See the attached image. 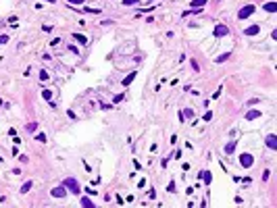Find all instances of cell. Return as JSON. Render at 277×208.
Masks as SVG:
<instances>
[{"instance_id":"4316f807","label":"cell","mask_w":277,"mask_h":208,"mask_svg":"<svg viewBox=\"0 0 277 208\" xmlns=\"http://www.w3.org/2000/svg\"><path fill=\"white\" fill-rule=\"evenodd\" d=\"M192 69H194V71H200V67H198V63H196V60H192Z\"/></svg>"},{"instance_id":"ac0fdd59","label":"cell","mask_w":277,"mask_h":208,"mask_svg":"<svg viewBox=\"0 0 277 208\" xmlns=\"http://www.w3.org/2000/svg\"><path fill=\"white\" fill-rule=\"evenodd\" d=\"M75 35V40H77V42H79V44H86V42H88V40H86V38H83V35H79V34H73Z\"/></svg>"},{"instance_id":"d4e9b609","label":"cell","mask_w":277,"mask_h":208,"mask_svg":"<svg viewBox=\"0 0 277 208\" xmlns=\"http://www.w3.org/2000/svg\"><path fill=\"white\" fill-rule=\"evenodd\" d=\"M181 115H185V117H192V115H194V113H192V110H190V108H185V110H184V113H181Z\"/></svg>"},{"instance_id":"603a6c76","label":"cell","mask_w":277,"mask_h":208,"mask_svg":"<svg viewBox=\"0 0 277 208\" xmlns=\"http://www.w3.org/2000/svg\"><path fill=\"white\" fill-rule=\"evenodd\" d=\"M202 119H204V121H210V119H213V113H208V110H206V113H204V117H202Z\"/></svg>"},{"instance_id":"83f0119b","label":"cell","mask_w":277,"mask_h":208,"mask_svg":"<svg viewBox=\"0 0 277 208\" xmlns=\"http://www.w3.org/2000/svg\"><path fill=\"white\" fill-rule=\"evenodd\" d=\"M167 189H169V192H175V183H173V181H171V183L167 185Z\"/></svg>"},{"instance_id":"e0dca14e","label":"cell","mask_w":277,"mask_h":208,"mask_svg":"<svg viewBox=\"0 0 277 208\" xmlns=\"http://www.w3.org/2000/svg\"><path fill=\"white\" fill-rule=\"evenodd\" d=\"M25 129H27L29 133H34L35 129H38V125H35V123H27V125H25Z\"/></svg>"},{"instance_id":"2e32d148","label":"cell","mask_w":277,"mask_h":208,"mask_svg":"<svg viewBox=\"0 0 277 208\" xmlns=\"http://www.w3.org/2000/svg\"><path fill=\"white\" fill-rule=\"evenodd\" d=\"M227 58H229V52H225V54H219V56H217V63H225Z\"/></svg>"},{"instance_id":"5bb4252c","label":"cell","mask_w":277,"mask_h":208,"mask_svg":"<svg viewBox=\"0 0 277 208\" xmlns=\"http://www.w3.org/2000/svg\"><path fill=\"white\" fill-rule=\"evenodd\" d=\"M233 150H235V142H229L225 146V154H233Z\"/></svg>"},{"instance_id":"277c9868","label":"cell","mask_w":277,"mask_h":208,"mask_svg":"<svg viewBox=\"0 0 277 208\" xmlns=\"http://www.w3.org/2000/svg\"><path fill=\"white\" fill-rule=\"evenodd\" d=\"M240 164H242V167H246V169H248V167H252V164H254V156H252V154H248V152H244L242 156H240Z\"/></svg>"},{"instance_id":"7c38bea8","label":"cell","mask_w":277,"mask_h":208,"mask_svg":"<svg viewBox=\"0 0 277 208\" xmlns=\"http://www.w3.org/2000/svg\"><path fill=\"white\" fill-rule=\"evenodd\" d=\"M200 179H204L206 183H210V181H213V175H210V171H202V173H200Z\"/></svg>"},{"instance_id":"4fadbf2b","label":"cell","mask_w":277,"mask_h":208,"mask_svg":"<svg viewBox=\"0 0 277 208\" xmlns=\"http://www.w3.org/2000/svg\"><path fill=\"white\" fill-rule=\"evenodd\" d=\"M81 206H86V208H94V202L90 200V198H81Z\"/></svg>"},{"instance_id":"ffe728a7","label":"cell","mask_w":277,"mask_h":208,"mask_svg":"<svg viewBox=\"0 0 277 208\" xmlns=\"http://www.w3.org/2000/svg\"><path fill=\"white\" fill-rule=\"evenodd\" d=\"M140 0H123V4H125V6H131V4H138Z\"/></svg>"},{"instance_id":"44dd1931","label":"cell","mask_w":277,"mask_h":208,"mask_svg":"<svg viewBox=\"0 0 277 208\" xmlns=\"http://www.w3.org/2000/svg\"><path fill=\"white\" fill-rule=\"evenodd\" d=\"M121 100H123V94H117L115 98H113V102H115V104H119Z\"/></svg>"},{"instance_id":"7402d4cb","label":"cell","mask_w":277,"mask_h":208,"mask_svg":"<svg viewBox=\"0 0 277 208\" xmlns=\"http://www.w3.org/2000/svg\"><path fill=\"white\" fill-rule=\"evenodd\" d=\"M40 79H42V81L48 79V73H46V71H40Z\"/></svg>"},{"instance_id":"8992f818","label":"cell","mask_w":277,"mask_h":208,"mask_svg":"<svg viewBox=\"0 0 277 208\" xmlns=\"http://www.w3.org/2000/svg\"><path fill=\"white\" fill-rule=\"evenodd\" d=\"M213 34L217 35V38H223V35L229 34V27H227V25H223V23H219L217 27H215V31H213Z\"/></svg>"},{"instance_id":"9a60e30c","label":"cell","mask_w":277,"mask_h":208,"mask_svg":"<svg viewBox=\"0 0 277 208\" xmlns=\"http://www.w3.org/2000/svg\"><path fill=\"white\" fill-rule=\"evenodd\" d=\"M29 189H31V181H27V183H23V185H21V194H27Z\"/></svg>"},{"instance_id":"484cf974","label":"cell","mask_w":277,"mask_h":208,"mask_svg":"<svg viewBox=\"0 0 277 208\" xmlns=\"http://www.w3.org/2000/svg\"><path fill=\"white\" fill-rule=\"evenodd\" d=\"M35 139H38V142H46V135H44V133H40V135H38Z\"/></svg>"},{"instance_id":"5b68a950","label":"cell","mask_w":277,"mask_h":208,"mask_svg":"<svg viewBox=\"0 0 277 208\" xmlns=\"http://www.w3.org/2000/svg\"><path fill=\"white\" fill-rule=\"evenodd\" d=\"M265 144H267L269 150H277V135L275 133H269V135L265 138Z\"/></svg>"},{"instance_id":"3957f363","label":"cell","mask_w":277,"mask_h":208,"mask_svg":"<svg viewBox=\"0 0 277 208\" xmlns=\"http://www.w3.org/2000/svg\"><path fill=\"white\" fill-rule=\"evenodd\" d=\"M254 11H256V9H254L252 4H248V6H244V9H240V13H238V19H248V17H250V15H254Z\"/></svg>"},{"instance_id":"6da1fadb","label":"cell","mask_w":277,"mask_h":208,"mask_svg":"<svg viewBox=\"0 0 277 208\" xmlns=\"http://www.w3.org/2000/svg\"><path fill=\"white\" fill-rule=\"evenodd\" d=\"M63 185H65V187H67V192H71V194H75V196H77V194H79V183H77V181H75V179H65V181H63Z\"/></svg>"},{"instance_id":"f1b7e54d","label":"cell","mask_w":277,"mask_h":208,"mask_svg":"<svg viewBox=\"0 0 277 208\" xmlns=\"http://www.w3.org/2000/svg\"><path fill=\"white\" fill-rule=\"evenodd\" d=\"M4 42H9V35H0V44H4Z\"/></svg>"},{"instance_id":"9c48e42d","label":"cell","mask_w":277,"mask_h":208,"mask_svg":"<svg viewBox=\"0 0 277 208\" xmlns=\"http://www.w3.org/2000/svg\"><path fill=\"white\" fill-rule=\"evenodd\" d=\"M258 117H261V110H248V113H246V119H248V121H254V119H258Z\"/></svg>"},{"instance_id":"ba28073f","label":"cell","mask_w":277,"mask_h":208,"mask_svg":"<svg viewBox=\"0 0 277 208\" xmlns=\"http://www.w3.org/2000/svg\"><path fill=\"white\" fill-rule=\"evenodd\" d=\"M206 4V0H190V6L192 9H202Z\"/></svg>"},{"instance_id":"30bf717a","label":"cell","mask_w":277,"mask_h":208,"mask_svg":"<svg viewBox=\"0 0 277 208\" xmlns=\"http://www.w3.org/2000/svg\"><path fill=\"white\" fill-rule=\"evenodd\" d=\"M267 13H275L277 11V2H265V6H263Z\"/></svg>"},{"instance_id":"7a4b0ae2","label":"cell","mask_w":277,"mask_h":208,"mask_svg":"<svg viewBox=\"0 0 277 208\" xmlns=\"http://www.w3.org/2000/svg\"><path fill=\"white\" fill-rule=\"evenodd\" d=\"M50 196L52 198H60V200H63V198L67 196V187H65V185L60 183V185H56V187H52V189H50Z\"/></svg>"},{"instance_id":"d6986e66","label":"cell","mask_w":277,"mask_h":208,"mask_svg":"<svg viewBox=\"0 0 277 208\" xmlns=\"http://www.w3.org/2000/svg\"><path fill=\"white\" fill-rule=\"evenodd\" d=\"M42 96H44V100H50V98H52V92H50V90H44Z\"/></svg>"},{"instance_id":"52a82bcc","label":"cell","mask_w":277,"mask_h":208,"mask_svg":"<svg viewBox=\"0 0 277 208\" xmlns=\"http://www.w3.org/2000/svg\"><path fill=\"white\" fill-rule=\"evenodd\" d=\"M258 31H261V27H258V25H250V27H246V29H244V34H246V35H256Z\"/></svg>"},{"instance_id":"8fae6325","label":"cell","mask_w":277,"mask_h":208,"mask_svg":"<svg viewBox=\"0 0 277 208\" xmlns=\"http://www.w3.org/2000/svg\"><path fill=\"white\" fill-rule=\"evenodd\" d=\"M133 79H136V71H133V73H129V75H127L125 79L121 81V83H123V85H125V88H127V85H129V83H131V81H133Z\"/></svg>"},{"instance_id":"f546056e","label":"cell","mask_w":277,"mask_h":208,"mask_svg":"<svg viewBox=\"0 0 277 208\" xmlns=\"http://www.w3.org/2000/svg\"><path fill=\"white\" fill-rule=\"evenodd\" d=\"M46 2H56V0H46Z\"/></svg>"},{"instance_id":"cb8c5ba5","label":"cell","mask_w":277,"mask_h":208,"mask_svg":"<svg viewBox=\"0 0 277 208\" xmlns=\"http://www.w3.org/2000/svg\"><path fill=\"white\" fill-rule=\"evenodd\" d=\"M67 2H69V4H83L86 0H67Z\"/></svg>"}]
</instances>
